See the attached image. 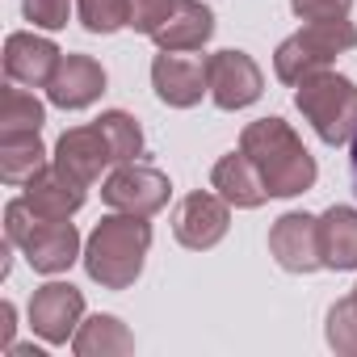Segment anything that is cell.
<instances>
[{
	"instance_id": "cell-4",
	"label": "cell",
	"mask_w": 357,
	"mask_h": 357,
	"mask_svg": "<svg viewBox=\"0 0 357 357\" xmlns=\"http://www.w3.org/2000/svg\"><path fill=\"white\" fill-rule=\"evenodd\" d=\"M294 105L328 147L357 139V84L349 76H336L332 68H324V72L298 80Z\"/></svg>"
},
{
	"instance_id": "cell-1",
	"label": "cell",
	"mask_w": 357,
	"mask_h": 357,
	"mask_svg": "<svg viewBox=\"0 0 357 357\" xmlns=\"http://www.w3.org/2000/svg\"><path fill=\"white\" fill-rule=\"evenodd\" d=\"M240 151L261 168L269 198H298L315 185V155L303 147L290 122L282 118H257L240 135Z\"/></svg>"
},
{
	"instance_id": "cell-21",
	"label": "cell",
	"mask_w": 357,
	"mask_h": 357,
	"mask_svg": "<svg viewBox=\"0 0 357 357\" xmlns=\"http://www.w3.org/2000/svg\"><path fill=\"white\" fill-rule=\"evenodd\" d=\"M47 109L34 93H26V84H9L0 97V135H26V130H43Z\"/></svg>"
},
{
	"instance_id": "cell-20",
	"label": "cell",
	"mask_w": 357,
	"mask_h": 357,
	"mask_svg": "<svg viewBox=\"0 0 357 357\" xmlns=\"http://www.w3.org/2000/svg\"><path fill=\"white\" fill-rule=\"evenodd\" d=\"M43 164H47V147H43L38 130L0 135V176H5L9 185H26Z\"/></svg>"
},
{
	"instance_id": "cell-18",
	"label": "cell",
	"mask_w": 357,
	"mask_h": 357,
	"mask_svg": "<svg viewBox=\"0 0 357 357\" xmlns=\"http://www.w3.org/2000/svg\"><path fill=\"white\" fill-rule=\"evenodd\" d=\"M319 261L332 273L357 269V211L353 206H328L319 219Z\"/></svg>"
},
{
	"instance_id": "cell-3",
	"label": "cell",
	"mask_w": 357,
	"mask_h": 357,
	"mask_svg": "<svg viewBox=\"0 0 357 357\" xmlns=\"http://www.w3.org/2000/svg\"><path fill=\"white\" fill-rule=\"evenodd\" d=\"M5 240L22 248L34 273H68L80 252V231L68 219H43L30 211L26 198H13L5 206Z\"/></svg>"
},
{
	"instance_id": "cell-19",
	"label": "cell",
	"mask_w": 357,
	"mask_h": 357,
	"mask_svg": "<svg viewBox=\"0 0 357 357\" xmlns=\"http://www.w3.org/2000/svg\"><path fill=\"white\" fill-rule=\"evenodd\" d=\"M72 349L76 357H122V353H135V336L118 315H93L76 328Z\"/></svg>"
},
{
	"instance_id": "cell-28",
	"label": "cell",
	"mask_w": 357,
	"mask_h": 357,
	"mask_svg": "<svg viewBox=\"0 0 357 357\" xmlns=\"http://www.w3.org/2000/svg\"><path fill=\"white\" fill-rule=\"evenodd\" d=\"M17 319V311H13V303H0V349H9L13 344V324Z\"/></svg>"
},
{
	"instance_id": "cell-23",
	"label": "cell",
	"mask_w": 357,
	"mask_h": 357,
	"mask_svg": "<svg viewBox=\"0 0 357 357\" xmlns=\"http://www.w3.org/2000/svg\"><path fill=\"white\" fill-rule=\"evenodd\" d=\"M76 9L89 34H118L130 26V0H76Z\"/></svg>"
},
{
	"instance_id": "cell-26",
	"label": "cell",
	"mask_w": 357,
	"mask_h": 357,
	"mask_svg": "<svg viewBox=\"0 0 357 357\" xmlns=\"http://www.w3.org/2000/svg\"><path fill=\"white\" fill-rule=\"evenodd\" d=\"M172 5L176 0H130V30L151 38L160 30V22L172 13Z\"/></svg>"
},
{
	"instance_id": "cell-6",
	"label": "cell",
	"mask_w": 357,
	"mask_h": 357,
	"mask_svg": "<svg viewBox=\"0 0 357 357\" xmlns=\"http://www.w3.org/2000/svg\"><path fill=\"white\" fill-rule=\"evenodd\" d=\"M168 198H172L168 176L151 164H139V160L118 164L101 185V202L109 211H126V215H155L168 206Z\"/></svg>"
},
{
	"instance_id": "cell-10",
	"label": "cell",
	"mask_w": 357,
	"mask_h": 357,
	"mask_svg": "<svg viewBox=\"0 0 357 357\" xmlns=\"http://www.w3.org/2000/svg\"><path fill=\"white\" fill-rule=\"evenodd\" d=\"M84 319V294L72 282H47L30 298V328L47 344H68Z\"/></svg>"
},
{
	"instance_id": "cell-27",
	"label": "cell",
	"mask_w": 357,
	"mask_h": 357,
	"mask_svg": "<svg viewBox=\"0 0 357 357\" xmlns=\"http://www.w3.org/2000/svg\"><path fill=\"white\" fill-rule=\"evenodd\" d=\"M298 22H344L353 0H290Z\"/></svg>"
},
{
	"instance_id": "cell-24",
	"label": "cell",
	"mask_w": 357,
	"mask_h": 357,
	"mask_svg": "<svg viewBox=\"0 0 357 357\" xmlns=\"http://www.w3.org/2000/svg\"><path fill=\"white\" fill-rule=\"evenodd\" d=\"M324 332H328V344H332L336 353L357 357V298H353V294L340 298V303H332Z\"/></svg>"
},
{
	"instance_id": "cell-16",
	"label": "cell",
	"mask_w": 357,
	"mask_h": 357,
	"mask_svg": "<svg viewBox=\"0 0 357 357\" xmlns=\"http://www.w3.org/2000/svg\"><path fill=\"white\" fill-rule=\"evenodd\" d=\"M211 185H215L219 198H227L236 211H257V206L269 202L265 176H261V168H257L244 151H227V155L211 168Z\"/></svg>"
},
{
	"instance_id": "cell-8",
	"label": "cell",
	"mask_w": 357,
	"mask_h": 357,
	"mask_svg": "<svg viewBox=\"0 0 357 357\" xmlns=\"http://www.w3.org/2000/svg\"><path fill=\"white\" fill-rule=\"evenodd\" d=\"M231 227V202L219 198V194H185L181 206L172 211V236L181 248H194V252H206L215 248Z\"/></svg>"
},
{
	"instance_id": "cell-17",
	"label": "cell",
	"mask_w": 357,
	"mask_h": 357,
	"mask_svg": "<svg viewBox=\"0 0 357 357\" xmlns=\"http://www.w3.org/2000/svg\"><path fill=\"white\" fill-rule=\"evenodd\" d=\"M211 34H215V13L202 0H176L172 13L151 34V43L160 51H202L211 43Z\"/></svg>"
},
{
	"instance_id": "cell-2",
	"label": "cell",
	"mask_w": 357,
	"mask_h": 357,
	"mask_svg": "<svg viewBox=\"0 0 357 357\" xmlns=\"http://www.w3.org/2000/svg\"><path fill=\"white\" fill-rule=\"evenodd\" d=\"M147 252H151L147 215L114 211L93 227V236L84 244V269L101 290H126V286L139 282Z\"/></svg>"
},
{
	"instance_id": "cell-13",
	"label": "cell",
	"mask_w": 357,
	"mask_h": 357,
	"mask_svg": "<svg viewBox=\"0 0 357 357\" xmlns=\"http://www.w3.org/2000/svg\"><path fill=\"white\" fill-rule=\"evenodd\" d=\"M59 59H63V51L51 38L26 34V30L9 34V43H5V76L13 84H26V89H47Z\"/></svg>"
},
{
	"instance_id": "cell-30",
	"label": "cell",
	"mask_w": 357,
	"mask_h": 357,
	"mask_svg": "<svg viewBox=\"0 0 357 357\" xmlns=\"http://www.w3.org/2000/svg\"><path fill=\"white\" fill-rule=\"evenodd\" d=\"M353 298H357V286H353Z\"/></svg>"
},
{
	"instance_id": "cell-25",
	"label": "cell",
	"mask_w": 357,
	"mask_h": 357,
	"mask_svg": "<svg viewBox=\"0 0 357 357\" xmlns=\"http://www.w3.org/2000/svg\"><path fill=\"white\" fill-rule=\"evenodd\" d=\"M22 13L38 30H63L68 26V13H72V0H26Z\"/></svg>"
},
{
	"instance_id": "cell-12",
	"label": "cell",
	"mask_w": 357,
	"mask_h": 357,
	"mask_svg": "<svg viewBox=\"0 0 357 357\" xmlns=\"http://www.w3.org/2000/svg\"><path fill=\"white\" fill-rule=\"evenodd\" d=\"M22 198H26L30 211L43 215V219H72V215L84 206L89 185L76 181V176H72L68 168H59V164H43L30 181H26V194H22Z\"/></svg>"
},
{
	"instance_id": "cell-7",
	"label": "cell",
	"mask_w": 357,
	"mask_h": 357,
	"mask_svg": "<svg viewBox=\"0 0 357 357\" xmlns=\"http://www.w3.org/2000/svg\"><path fill=\"white\" fill-rule=\"evenodd\" d=\"M151 89L172 109H194L211 93V68L206 59L185 51H160L151 59Z\"/></svg>"
},
{
	"instance_id": "cell-14",
	"label": "cell",
	"mask_w": 357,
	"mask_h": 357,
	"mask_svg": "<svg viewBox=\"0 0 357 357\" xmlns=\"http://www.w3.org/2000/svg\"><path fill=\"white\" fill-rule=\"evenodd\" d=\"M55 164L68 168L76 181L93 185V181H101V172L114 164V151H109L101 126L89 122V126H72V130L59 135V143H55Z\"/></svg>"
},
{
	"instance_id": "cell-9",
	"label": "cell",
	"mask_w": 357,
	"mask_h": 357,
	"mask_svg": "<svg viewBox=\"0 0 357 357\" xmlns=\"http://www.w3.org/2000/svg\"><path fill=\"white\" fill-rule=\"evenodd\" d=\"M206 68H211V97L219 109H248L261 101L265 76L248 51H215Z\"/></svg>"
},
{
	"instance_id": "cell-15",
	"label": "cell",
	"mask_w": 357,
	"mask_h": 357,
	"mask_svg": "<svg viewBox=\"0 0 357 357\" xmlns=\"http://www.w3.org/2000/svg\"><path fill=\"white\" fill-rule=\"evenodd\" d=\"M101 93H105V68L93 55H63L47 84V97L59 109H89Z\"/></svg>"
},
{
	"instance_id": "cell-29",
	"label": "cell",
	"mask_w": 357,
	"mask_h": 357,
	"mask_svg": "<svg viewBox=\"0 0 357 357\" xmlns=\"http://www.w3.org/2000/svg\"><path fill=\"white\" fill-rule=\"evenodd\" d=\"M349 147H353V151H349V172H353V194H357V139H353Z\"/></svg>"
},
{
	"instance_id": "cell-11",
	"label": "cell",
	"mask_w": 357,
	"mask_h": 357,
	"mask_svg": "<svg viewBox=\"0 0 357 357\" xmlns=\"http://www.w3.org/2000/svg\"><path fill=\"white\" fill-rule=\"evenodd\" d=\"M269 257H273L286 273H315V269H324L315 215H303V211L282 215V219L269 227Z\"/></svg>"
},
{
	"instance_id": "cell-5",
	"label": "cell",
	"mask_w": 357,
	"mask_h": 357,
	"mask_svg": "<svg viewBox=\"0 0 357 357\" xmlns=\"http://www.w3.org/2000/svg\"><path fill=\"white\" fill-rule=\"evenodd\" d=\"M357 47V26L344 22H307L298 34H290L278 51H273V76L282 84H298L324 68L336 63V55Z\"/></svg>"
},
{
	"instance_id": "cell-22",
	"label": "cell",
	"mask_w": 357,
	"mask_h": 357,
	"mask_svg": "<svg viewBox=\"0 0 357 357\" xmlns=\"http://www.w3.org/2000/svg\"><path fill=\"white\" fill-rule=\"evenodd\" d=\"M97 126H101V135H105V143L114 151V164H135L143 155V130L126 109H105L97 118Z\"/></svg>"
}]
</instances>
